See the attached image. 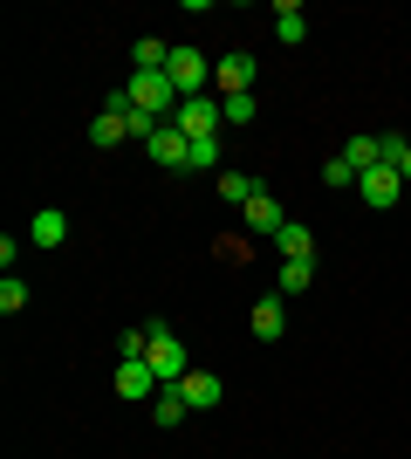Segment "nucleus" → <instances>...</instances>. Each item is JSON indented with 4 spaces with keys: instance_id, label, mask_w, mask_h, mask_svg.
Segmentation results:
<instances>
[{
    "instance_id": "obj_1",
    "label": "nucleus",
    "mask_w": 411,
    "mask_h": 459,
    "mask_svg": "<svg viewBox=\"0 0 411 459\" xmlns=\"http://www.w3.org/2000/svg\"><path fill=\"white\" fill-rule=\"evenodd\" d=\"M124 96H131V110H151L158 124H172L178 103H185V96L172 90V76H165V69H158V76H137V69H131V76H124Z\"/></svg>"
},
{
    "instance_id": "obj_2",
    "label": "nucleus",
    "mask_w": 411,
    "mask_h": 459,
    "mask_svg": "<svg viewBox=\"0 0 411 459\" xmlns=\"http://www.w3.org/2000/svg\"><path fill=\"white\" fill-rule=\"evenodd\" d=\"M144 329H151V350H144V364L158 370V384H185V377H193V357H185V343H178L165 323H144Z\"/></svg>"
},
{
    "instance_id": "obj_3",
    "label": "nucleus",
    "mask_w": 411,
    "mask_h": 459,
    "mask_svg": "<svg viewBox=\"0 0 411 459\" xmlns=\"http://www.w3.org/2000/svg\"><path fill=\"white\" fill-rule=\"evenodd\" d=\"M165 76H172V90H178V96H206V82H213V62L199 56L193 41H178L172 62H165Z\"/></svg>"
},
{
    "instance_id": "obj_4",
    "label": "nucleus",
    "mask_w": 411,
    "mask_h": 459,
    "mask_svg": "<svg viewBox=\"0 0 411 459\" xmlns=\"http://www.w3.org/2000/svg\"><path fill=\"white\" fill-rule=\"evenodd\" d=\"M172 124L193 137V144H199V137H219V131H227V124H219V96H185Z\"/></svg>"
},
{
    "instance_id": "obj_5",
    "label": "nucleus",
    "mask_w": 411,
    "mask_h": 459,
    "mask_svg": "<svg viewBox=\"0 0 411 459\" xmlns=\"http://www.w3.org/2000/svg\"><path fill=\"white\" fill-rule=\"evenodd\" d=\"M158 391H165V384H158V370L144 364V357H124L117 364V398L124 404H144V398H158Z\"/></svg>"
},
{
    "instance_id": "obj_6",
    "label": "nucleus",
    "mask_w": 411,
    "mask_h": 459,
    "mask_svg": "<svg viewBox=\"0 0 411 459\" xmlns=\"http://www.w3.org/2000/svg\"><path fill=\"white\" fill-rule=\"evenodd\" d=\"M213 82H219V96H254V56H247V48L219 56L213 62Z\"/></svg>"
},
{
    "instance_id": "obj_7",
    "label": "nucleus",
    "mask_w": 411,
    "mask_h": 459,
    "mask_svg": "<svg viewBox=\"0 0 411 459\" xmlns=\"http://www.w3.org/2000/svg\"><path fill=\"white\" fill-rule=\"evenodd\" d=\"M144 152H151V165H165V172H185V165H193V137L178 131V124H165Z\"/></svg>"
},
{
    "instance_id": "obj_8",
    "label": "nucleus",
    "mask_w": 411,
    "mask_h": 459,
    "mask_svg": "<svg viewBox=\"0 0 411 459\" xmlns=\"http://www.w3.org/2000/svg\"><path fill=\"white\" fill-rule=\"evenodd\" d=\"M398 186H405V178H398L391 165H371V172L356 178V192H364V206H377V212H384V206H398Z\"/></svg>"
},
{
    "instance_id": "obj_9",
    "label": "nucleus",
    "mask_w": 411,
    "mask_h": 459,
    "mask_svg": "<svg viewBox=\"0 0 411 459\" xmlns=\"http://www.w3.org/2000/svg\"><path fill=\"white\" fill-rule=\"evenodd\" d=\"M28 240H35V247H62V240H69V212H62V206H41L35 220H28Z\"/></svg>"
},
{
    "instance_id": "obj_10",
    "label": "nucleus",
    "mask_w": 411,
    "mask_h": 459,
    "mask_svg": "<svg viewBox=\"0 0 411 459\" xmlns=\"http://www.w3.org/2000/svg\"><path fill=\"white\" fill-rule=\"evenodd\" d=\"M178 398L193 404V411H213V404L227 398V391H219V377H213V370H193V377L178 384Z\"/></svg>"
},
{
    "instance_id": "obj_11",
    "label": "nucleus",
    "mask_w": 411,
    "mask_h": 459,
    "mask_svg": "<svg viewBox=\"0 0 411 459\" xmlns=\"http://www.w3.org/2000/svg\"><path fill=\"white\" fill-rule=\"evenodd\" d=\"M247 323H254V336H261V343H281V329H288V308H281V295L254 302V316H247Z\"/></svg>"
},
{
    "instance_id": "obj_12",
    "label": "nucleus",
    "mask_w": 411,
    "mask_h": 459,
    "mask_svg": "<svg viewBox=\"0 0 411 459\" xmlns=\"http://www.w3.org/2000/svg\"><path fill=\"white\" fill-rule=\"evenodd\" d=\"M213 192L227 199V206H240V212H247V206L261 199V178H247V172H219V178H213Z\"/></svg>"
},
{
    "instance_id": "obj_13",
    "label": "nucleus",
    "mask_w": 411,
    "mask_h": 459,
    "mask_svg": "<svg viewBox=\"0 0 411 459\" xmlns=\"http://www.w3.org/2000/svg\"><path fill=\"white\" fill-rule=\"evenodd\" d=\"M281 227H288V212H281V199H274V192H261L254 206H247V233H268V240H274Z\"/></svg>"
},
{
    "instance_id": "obj_14",
    "label": "nucleus",
    "mask_w": 411,
    "mask_h": 459,
    "mask_svg": "<svg viewBox=\"0 0 411 459\" xmlns=\"http://www.w3.org/2000/svg\"><path fill=\"white\" fill-rule=\"evenodd\" d=\"M274 247H281V261H315V233L302 220H288V227L274 233Z\"/></svg>"
},
{
    "instance_id": "obj_15",
    "label": "nucleus",
    "mask_w": 411,
    "mask_h": 459,
    "mask_svg": "<svg viewBox=\"0 0 411 459\" xmlns=\"http://www.w3.org/2000/svg\"><path fill=\"white\" fill-rule=\"evenodd\" d=\"M274 35H281V48H295V41L309 35V14H302L295 0H281V7H274Z\"/></svg>"
},
{
    "instance_id": "obj_16",
    "label": "nucleus",
    "mask_w": 411,
    "mask_h": 459,
    "mask_svg": "<svg viewBox=\"0 0 411 459\" xmlns=\"http://www.w3.org/2000/svg\"><path fill=\"white\" fill-rule=\"evenodd\" d=\"M343 158H350V172L364 178L371 165H384V137H350V144H343Z\"/></svg>"
},
{
    "instance_id": "obj_17",
    "label": "nucleus",
    "mask_w": 411,
    "mask_h": 459,
    "mask_svg": "<svg viewBox=\"0 0 411 459\" xmlns=\"http://www.w3.org/2000/svg\"><path fill=\"white\" fill-rule=\"evenodd\" d=\"M185 411H193V404L178 398V384H165V391H158V398H151V419H158V425H178V419H185Z\"/></svg>"
},
{
    "instance_id": "obj_18",
    "label": "nucleus",
    "mask_w": 411,
    "mask_h": 459,
    "mask_svg": "<svg viewBox=\"0 0 411 459\" xmlns=\"http://www.w3.org/2000/svg\"><path fill=\"white\" fill-rule=\"evenodd\" d=\"M124 137H131V131H124V117H110V110H103L97 124H90V144H97V152H110V144H124Z\"/></svg>"
},
{
    "instance_id": "obj_19",
    "label": "nucleus",
    "mask_w": 411,
    "mask_h": 459,
    "mask_svg": "<svg viewBox=\"0 0 411 459\" xmlns=\"http://www.w3.org/2000/svg\"><path fill=\"white\" fill-rule=\"evenodd\" d=\"M219 124H227V131L254 124V96H219Z\"/></svg>"
},
{
    "instance_id": "obj_20",
    "label": "nucleus",
    "mask_w": 411,
    "mask_h": 459,
    "mask_svg": "<svg viewBox=\"0 0 411 459\" xmlns=\"http://www.w3.org/2000/svg\"><path fill=\"white\" fill-rule=\"evenodd\" d=\"M185 172H227V165H219V137H199V144H193V165H185Z\"/></svg>"
},
{
    "instance_id": "obj_21",
    "label": "nucleus",
    "mask_w": 411,
    "mask_h": 459,
    "mask_svg": "<svg viewBox=\"0 0 411 459\" xmlns=\"http://www.w3.org/2000/svg\"><path fill=\"white\" fill-rule=\"evenodd\" d=\"M315 281V261H281V295H302Z\"/></svg>"
},
{
    "instance_id": "obj_22",
    "label": "nucleus",
    "mask_w": 411,
    "mask_h": 459,
    "mask_svg": "<svg viewBox=\"0 0 411 459\" xmlns=\"http://www.w3.org/2000/svg\"><path fill=\"white\" fill-rule=\"evenodd\" d=\"M21 308H28V288H21V274H7L0 281V316H21Z\"/></svg>"
},
{
    "instance_id": "obj_23",
    "label": "nucleus",
    "mask_w": 411,
    "mask_h": 459,
    "mask_svg": "<svg viewBox=\"0 0 411 459\" xmlns=\"http://www.w3.org/2000/svg\"><path fill=\"white\" fill-rule=\"evenodd\" d=\"M322 186H356V172H350V158H330V165H322Z\"/></svg>"
}]
</instances>
